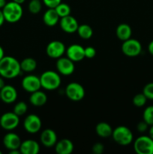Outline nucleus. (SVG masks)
I'll list each match as a JSON object with an SVG mask.
<instances>
[{"label":"nucleus","instance_id":"f257e3e1","mask_svg":"<svg viewBox=\"0 0 153 154\" xmlns=\"http://www.w3.org/2000/svg\"><path fill=\"white\" fill-rule=\"evenodd\" d=\"M20 63L10 56H4L0 60V76L6 79H12L20 74Z\"/></svg>","mask_w":153,"mask_h":154},{"label":"nucleus","instance_id":"f03ea898","mask_svg":"<svg viewBox=\"0 0 153 154\" xmlns=\"http://www.w3.org/2000/svg\"><path fill=\"white\" fill-rule=\"evenodd\" d=\"M2 10L5 21L10 23L18 22L21 19L23 14L21 5L14 1L6 3Z\"/></svg>","mask_w":153,"mask_h":154},{"label":"nucleus","instance_id":"7ed1b4c3","mask_svg":"<svg viewBox=\"0 0 153 154\" xmlns=\"http://www.w3.org/2000/svg\"><path fill=\"white\" fill-rule=\"evenodd\" d=\"M41 87L46 90H56L61 85V78L57 72L46 71L40 77Z\"/></svg>","mask_w":153,"mask_h":154},{"label":"nucleus","instance_id":"20e7f679","mask_svg":"<svg viewBox=\"0 0 153 154\" xmlns=\"http://www.w3.org/2000/svg\"><path fill=\"white\" fill-rule=\"evenodd\" d=\"M112 137L115 142L122 146L129 145L133 141V133L128 127L120 126L112 130Z\"/></svg>","mask_w":153,"mask_h":154},{"label":"nucleus","instance_id":"39448f33","mask_svg":"<svg viewBox=\"0 0 153 154\" xmlns=\"http://www.w3.org/2000/svg\"><path fill=\"white\" fill-rule=\"evenodd\" d=\"M134 149L137 154H153V139L146 135L139 137L134 142Z\"/></svg>","mask_w":153,"mask_h":154},{"label":"nucleus","instance_id":"423d86ee","mask_svg":"<svg viewBox=\"0 0 153 154\" xmlns=\"http://www.w3.org/2000/svg\"><path fill=\"white\" fill-rule=\"evenodd\" d=\"M65 94L73 102L81 101L85 96V90L80 84L76 82L70 83L65 88Z\"/></svg>","mask_w":153,"mask_h":154},{"label":"nucleus","instance_id":"0eeeda50","mask_svg":"<svg viewBox=\"0 0 153 154\" xmlns=\"http://www.w3.org/2000/svg\"><path fill=\"white\" fill-rule=\"evenodd\" d=\"M122 51L127 57H136L142 51V45L136 39L129 38L123 42L122 45Z\"/></svg>","mask_w":153,"mask_h":154},{"label":"nucleus","instance_id":"6e6552de","mask_svg":"<svg viewBox=\"0 0 153 154\" xmlns=\"http://www.w3.org/2000/svg\"><path fill=\"white\" fill-rule=\"evenodd\" d=\"M20 123L19 116L14 112H6L0 117V126L4 130H13Z\"/></svg>","mask_w":153,"mask_h":154},{"label":"nucleus","instance_id":"1a4fd4ad","mask_svg":"<svg viewBox=\"0 0 153 154\" xmlns=\"http://www.w3.org/2000/svg\"><path fill=\"white\" fill-rule=\"evenodd\" d=\"M41 120L36 114H29L25 118L23 121V126L27 132L34 134L38 132L41 128Z\"/></svg>","mask_w":153,"mask_h":154},{"label":"nucleus","instance_id":"9d476101","mask_svg":"<svg viewBox=\"0 0 153 154\" xmlns=\"http://www.w3.org/2000/svg\"><path fill=\"white\" fill-rule=\"evenodd\" d=\"M65 45L59 41H52L50 42L46 48V53L50 58L58 59L65 53Z\"/></svg>","mask_w":153,"mask_h":154},{"label":"nucleus","instance_id":"9b49d317","mask_svg":"<svg viewBox=\"0 0 153 154\" xmlns=\"http://www.w3.org/2000/svg\"><path fill=\"white\" fill-rule=\"evenodd\" d=\"M75 66L74 62L66 57H60L57 60L56 69L61 75L68 76L73 74L74 72Z\"/></svg>","mask_w":153,"mask_h":154},{"label":"nucleus","instance_id":"f8f14e48","mask_svg":"<svg viewBox=\"0 0 153 154\" xmlns=\"http://www.w3.org/2000/svg\"><path fill=\"white\" fill-rule=\"evenodd\" d=\"M22 87L23 90L31 93L40 90V88L41 87L40 77L33 75L24 77L23 79L22 80Z\"/></svg>","mask_w":153,"mask_h":154},{"label":"nucleus","instance_id":"ddd939ff","mask_svg":"<svg viewBox=\"0 0 153 154\" xmlns=\"http://www.w3.org/2000/svg\"><path fill=\"white\" fill-rule=\"evenodd\" d=\"M65 53L68 58L73 62H80L85 58V48L76 44L70 45Z\"/></svg>","mask_w":153,"mask_h":154},{"label":"nucleus","instance_id":"4468645a","mask_svg":"<svg viewBox=\"0 0 153 154\" xmlns=\"http://www.w3.org/2000/svg\"><path fill=\"white\" fill-rule=\"evenodd\" d=\"M59 25L62 29L67 33L75 32L79 26L77 20L74 17L70 16V14L64 17H61Z\"/></svg>","mask_w":153,"mask_h":154},{"label":"nucleus","instance_id":"2eb2a0df","mask_svg":"<svg viewBox=\"0 0 153 154\" xmlns=\"http://www.w3.org/2000/svg\"><path fill=\"white\" fill-rule=\"evenodd\" d=\"M22 143L19 135L14 132H8L3 138V144L8 150L20 149Z\"/></svg>","mask_w":153,"mask_h":154},{"label":"nucleus","instance_id":"dca6fc26","mask_svg":"<svg viewBox=\"0 0 153 154\" xmlns=\"http://www.w3.org/2000/svg\"><path fill=\"white\" fill-rule=\"evenodd\" d=\"M1 100L6 104H11L17 99V92L16 89L10 85H4L0 90Z\"/></svg>","mask_w":153,"mask_h":154},{"label":"nucleus","instance_id":"f3484780","mask_svg":"<svg viewBox=\"0 0 153 154\" xmlns=\"http://www.w3.org/2000/svg\"><path fill=\"white\" fill-rule=\"evenodd\" d=\"M40 140L44 147H51L55 145L57 142L56 133L52 129H46L40 134Z\"/></svg>","mask_w":153,"mask_h":154},{"label":"nucleus","instance_id":"a211bd4d","mask_svg":"<svg viewBox=\"0 0 153 154\" xmlns=\"http://www.w3.org/2000/svg\"><path fill=\"white\" fill-rule=\"evenodd\" d=\"M20 150L22 154H38L40 151V145L34 140L28 139L21 143Z\"/></svg>","mask_w":153,"mask_h":154},{"label":"nucleus","instance_id":"6ab92c4d","mask_svg":"<svg viewBox=\"0 0 153 154\" xmlns=\"http://www.w3.org/2000/svg\"><path fill=\"white\" fill-rule=\"evenodd\" d=\"M55 150L58 154H70L74 150V144L70 140L64 138L57 141Z\"/></svg>","mask_w":153,"mask_h":154},{"label":"nucleus","instance_id":"aec40b11","mask_svg":"<svg viewBox=\"0 0 153 154\" xmlns=\"http://www.w3.org/2000/svg\"><path fill=\"white\" fill-rule=\"evenodd\" d=\"M59 18L55 8H49L44 14L43 21L45 25L48 26H54L58 23Z\"/></svg>","mask_w":153,"mask_h":154},{"label":"nucleus","instance_id":"412c9836","mask_svg":"<svg viewBox=\"0 0 153 154\" xmlns=\"http://www.w3.org/2000/svg\"><path fill=\"white\" fill-rule=\"evenodd\" d=\"M47 101V96L45 93L40 91V90L31 93L29 97V102L32 105L35 107H40L45 105Z\"/></svg>","mask_w":153,"mask_h":154},{"label":"nucleus","instance_id":"4be33fe9","mask_svg":"<svg viewBox=\"0 0 153 154\" xmlns=\"http://www.w3.org/2000/svg\"><path fill=\"white\" fill-rule=\"evenodd\" d=\"M116 34L118 39L124 42V41L130 38L132 35V29L130 26L128 24L121 23L117 26Z\"/></svg>","mask_w":153,"mask_h":154},{"label":"nucleus","instance_id":"5701e85b","mask_svg":"<svg viewBox=\"0 0 153 154\" xmlns=\"http://www.w3.org/2000/svg\"><path fill=\"white\" fill-rule=\"evenodd\" d=\"M112 130L113 129H112L110 125L106 122H100V123H98L95 127L97 135L103 138H109V137L112 136Z\"/></svg>","mask_w":153,"mask_h":154},{"label":"nucleus","instance_id":"b1692460","mask_svg":"<svg viewBox=\"0 0 153 154\" xmlns=\"http://www.w3.org/2000/svg\"><path fill=\"white\" fill-rule=\"evenodd\" d=\"M21 70L25 72H32L35 70L37 67V62L32 57H27L20 63Z\"/></svg>","mask_w":153,"mask_h":154},{"label":"nucleus","instance_id":"393cba45","mask_svg":"<svg viewBox=\"0 0 153 154\" xmlns=\"http://www.w3.org/2000/svg\"><path fill=\"white\" fill-rule=\"evenodd\" d=\"M78 35L82 39H89L92 36L93 30L90 26L87 25V24H82V25H80L78 26L77 30Z\"/></svg>","mask_w":153,"mask_h":154},{"label":"nucleus","instance_id":"a878e982","mask_svg":"<svg viewBox=\"0 0 153 154\" xmlns=\"http://www.w3.org/2000/svg\"><path fill=\"white\" fill-rule=\"evenodd\" d=\"M56 11L57 12L58 15L59 16V17H64L68 16V15L70 14V11H71V9L70 7L66 3H62L61 2L59 5L56 6L55 8Z\"/></svg>","mask_w":153,"mask_h":154},{"label":"nucleus","instance_id":"bb28decb","mask_svg":"<svg viewBox=\"0 0 153 154\" xmlns=\"http://www.w3.org/2000/svg\"><path fill=\"white\" fill-rule=\"evenodd\" d=\"M142 119L148 125H153V105L146 107L142 114Z\"/></svg>","mask_w":153,"mask_h":154},{"label":"nucleus","instance_id":"cd10ccee","mask_svg":"<svg viewBox=\"0 0 153 154\" xmlns=\"http://www.w3.org/2000/svg\"><path fill=\"white\" fill-rule=\"evenodd\" d=\"M28 11L32 14H38L42 8V3L40 0H31L28 5Z\"/></svg>","mask_w":153,"mask_h":154},{"label":"nucleus","instance_id":"c85d7f7f","mask_svg":"<svg viewBox=\"0 0 153 154\" xmlns=\"http://www.w3.org/2000/svg\"><path fill=\"white\" fill-rule=\"evenodd\" d=\"M147 102V98L146 97L143 93H138L135 95L133 98V104L134 106L137 108H141L144 106Z\"/></svg>","mask_w":153,"mask_h":154},{"label":"nucleus","instance_id":"c756f323","mask_svg":"<svg viewBox=\"0 0 153 154\" xmlns=\"http://www.w3.org/2000/svg\"><path fill=\"white\" fill-rule=\"evenodd\" d=\"M27 110H28V106H27L26 103L24 102H19L14 107L13 112L20 117V116L25 114Z\"/></svg>","mask_w":153,"mask_h":154},{"label":"nucleus","instance_id":"7c9ffc66","mask_svg":"<svg viewBox=\"0 0 153 154\" xmlns=\"http://www.w3.org/2000/svg\"><path fill=\"white\" fill-rule=\"evenodd\" d=\"M142 93L145 95L147 99L153 100V82L148 83L143 87Z\"/></svg>","mask_w":153,"mask_h":154},{"label":"nucleus","instance_id":"2f4dec72","mask_svg":"<svg viewBox=\"0 0 153 154\" xmlns=\"http://www.w3.org/2000/svg\"><path fill=\"white\" fill-rule=\"evenodd\" d=\"M43 3L48 7V8H55L58 5L62 2V0H42Z\"/></svg>","mask_w":153,"mask_h":154},{"label":"nucleus","instance_id":"473e14b6","mask_svg":"<svg viewBox=\"0 0 153 154\" xmlns=\"http://www.w3.org/2000/svg\"><path fill=\"white\" fill-rule=\"evenodd\" d=\"M96 50L93 47H87L85 48V57L88 59H92L95 57Z\"/></svg>","mask_w":153,"mask_h":154},{"label":"nucleus","instance_id":"72a5a7b5","mask_svg":"<svg viewBox=\"0 0 153 154\" xmlns=\"http://www.w3.org/2000/svg\"><path fill=\"white\" fill-rule=\"evenodd\" d=\"M104 150V147L101 143H96L92 146V153L94 154H101Z\"/></svg>","mask_w":153,"mask_h":154},{"label":"nucleus","instance_id":"f704fd0d","mask_svg":"<svg viewBox=\"0 0 153 154\" xmlns=\"http://www.w3.org/2000/svg\"><path fill=\"white\" fill-rule=\"evenodd\" d=\"M148 126H148L144 120H142V121L139 122L138 124L136 125V129H137L138 132H145L146 131H147Z\"/></svg>","mask_w":153,"mask_h":154},{"label":"nucleus","instance_id":"c9c22d12","mask_svg":"<svg viewBox=\"0 0 153 154\" xmlns=\"http://www.w3.org/2000/svg\"><path fill=\"white\" fill-rule=\"evenodd\" d=\"M5 21V19H4V14H3V12L2 9H0V27L3 25V23Z\"/></svg>","mask_w":153,"mask_h":154},{"label":"nucleus","instance_id":"e433bc0d","mask_svg":"<svg viewBox=\"0 0 153 154\" xmlns=\"http://www.w3.org/2000/svg\"><path fill=\"white\" fill-rule=\"evenodd\" d=\"M148 51L149 52V54L153 56V40L148 44Z\"/></svg>","mask_w":153,"mask_h":154},{"label":"nucleus","instance_id":"4c0bfd02","mask_svg":"<svg viewBox=\"0 0 153 154\" xmlns=\"http://www.w3.org/2000/svg\"><path fill=\"white\" fill-rule=\"evenodd\" d=\"M148 136L153 139V125L150 126L149 129H148Z\"/></svg>","mask_w":153,"mask_h":154},{"label":"nucleus","instance_id":"58836bf2","mask_svg":"<svg viewBox=\"0 0 153 154\" xmlns=\"http://www.w3.org/2000/svg\"><path fill=\"white\" fill-rule=\"evenodd\" d=\"M21 152L20 149H16V150H9V154H20Z\"/></svg>","mask_w":153,"mask_h":154},{"label":"nucleus","instance_id":"ea45409f","mask_svg":"<svg viewBox=\"0 0 153 154\" xmlns=\"http://www.w3.org/2000/svg\"><path fill=\"white\" fill-rule=\"evenodd\" d=\"M4 85H5V84H4V80H3L2 77L1 76L0 77V90H1L3 87H4Z\"/></svg>","mask_w":153,"mask_h":154},{"label":"nucleus","instance_id":"a19ab883","mask_svg":"<svg viewBox=\"0 0 153 154\" xmlns=\"http://www.w3.org/2000/svg\"><path fill=\"white\" fill-rule=\"evenodd\" d=\"M4 57V50H3V48H2V46L0 45V60H1Z\"/></svg>","mask_w":153,"mask_h":154},{"label":"nucleus","instance_id":"79ce46f5","mask_svg":"<svg viewBox=\"0 0 153 154\" xmlns=\"http://www.w3.org/2000/svg\"><path fill=\"white\" fill-rule=\"evenodd\" d=\"M6 3V0H0V9H2Z\"/></svg>","mask_w":153,"mask_h":154},{"label":"nucleus","instance_id":"37998d69","mask_svg":"<svg viewBox=\"0 0 153 154\" xmlns=\"http://www.w3.org/2000/svg\"><path fill=\"white\" fill-rule=\"evenodd\" d=\"M12 1L18 3V4H20V5H22V3H23L24 2L26 1V0H12Z\"/></svg>","mask_w":153,"mask_h":154},{"label":"nucleus","instance_id":"c03bdc74","mask_svg":"<svg viewBox=\"0 0 153 154\" xmlns=\"http://www.w3.org/2000/svg\"><path fill=\"white\" fill-rule=\"evenodd\" d=\"M0 100H1V93H0Z\"/></svg>","mask_w":153,"mask_h":154},{"label":"nucleus","instance_id":"a18cd8bd","mask_svg":"<svg viewBox=\"0 0 153 154\" xmlns=\"http://www.w3.org/2000/svg\"><path fill=\"white\" fill-rule=\"evenodd\" d=\"M0 154H2V151H1V150H0Z\"/></svg>","mask_w":153,"mask_h":154}]
</instances>
